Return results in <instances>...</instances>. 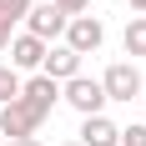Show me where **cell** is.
<instances>
[{
    "instance_id": "1",
    "label": "cell",
    "mask_w": 146,
    "mask_h": 146,
    "mask_svg": "<svg viewBox=\"0 0 146 146\" xmlns=\"http://www.w3.org/2000/svg\"><path fill=\"white\" fill-rule=\"evenodd\" d=\"M101 91H106V101H121V106H131L136 96H146V81H141V66L136 60H111L101 76Z\"/></svg>"
},
{
    "instance_id": "2",
    "label": "cell",
    "mask_w": 146,
    "mask_h": 146,
    "mask_svg": "<svg viewBox=\"0 0 146 146\" xmlns=\"http://www.w3.org/2000/svg\"><path fill=\"white\" fill-rule=\"evenodd\" d=\"M60 101L71 106L76 116H106V91H101V81H91V76H71V81L60 86Z\"/></svg>"
},
{
    "instance_id": "3",
    "label": "cell",
    "mask_w": 146,
    "mask_h": 146,
    "mask_svg": "<svg viewBox=\"0 0 146 146\" xmlns=\"http://www.w3.org/2000/svg\"><path fill=\"white\" fill-rule=\"evenodd\" d=\"M60 40L71 45L76 56H96L101 40H106V25H101V15H71V25H66Z\"/></svg>"
},
{
    "instance_id": "4",
    "label": "cell",
    "mask_w": 146,
    "mask_h": 146,
    "mask_svg": "<svg viewBox=\"0 0 146 146\" xmlns=\"http://www.w3.org/2000/svg\"><path fill=\"white\" fill-rule=\"evenodd\" d=\"M66 25H71V15H60L50 0H40V5H30V15H25V30L35 35V40H45V45H56L60 35H66Z\"/></svg>"
},
{
    "instance_id": "5",
    "label": "cell",
    "mask_w": 146,
    "mask_h": 146,
    "mask_svg": "<svg viewBox=\"0 0 146 146\" xmlns=\"http://www.w3.org/2000/svg\"><path fill=\"white\" fill-rule=\"evenodd\" d=\"M40 121H45V116H35L25 101L0 106V136H5V141H30V136L40 131Z\"/></svg>"
},
{
    "instance_id": "6",
    "label": "cell",
    "mask_w": 146,
    "mask_h": 146,
    "mask_svg": "<svg viewBox=\"0 0 146 146\" xmlns=\"http://www.w3.org/2000/svg\"><path fill=\"white\" fill-rule=\"evenodd\" d=\"M20 101H25L30 111H35V116H50V106L60 101V81H50L45 71H35V76L25 81V86H20Z\"/></svg>"
},
{
    "instance_id": "7",
    "label": "cell",
    "mask_w": 146,
    "mask_h": 146,
    "mask_svg": "<svg viewBox=\"0 0 146 146\" xmlns=\"http://www.w3.org/2000/svg\"><path fill=\"white\" fill-rule=\"evenodd\" d=\"M40 71L50 76V81H60V86H66L71 76H81V56H76V50H71L66 40H56V45H45V60H40Z\"/></svg>"
},
{
    "instance_id": "8",
    "label": "cell",
    "mask_w": 146,
    "mask_h": 146,
    "mask_svg": "<svg viewBox=\"0 0 146 146\" xmlns=\"http://www.w3.org/2000/svg\"><path fill=\"white\" fill-rule=\"evenodd\" d=\"M10 66L15 71H40V60H45V40H35L30 30H20V35H10Z\"/></svg>"
},
{
    "instance_id": "9",
    "label": "cell",
    "mask_w": 146,
    "mask_h": 146,
    "mask_svg": "<svg viewBox=\"0 0 146 146\" xmlns=\"http://www.w3.org/2000/svg\"><path fill=\"white\" fill-rule=\"evenodd\" d=\"M81 146H121V126L111 116H81Z\"/></svg>"
},
{
    "instance_id": "10",
    "label": "cell",
    "mask_w": 146,
    "mask_h": 146,
    "mask_svg": "<svg viewBox=\"0 0 146 146\" xmlns=\"http://www.w3.org/2000/svg\"><path fill=\"white\" fill-rule=\"evenodd\" d=\"M121 45H126V56H146V15L126 20V35H121Z\"/></svg>"
},
{
    "instance_id": "11",
    "label": "cell",
    "mask_w": 146,
    "mask_h": 146,
    "mask_svg": "<svg viewBox=\"0 0 146 146\" xmlns=\"http://www.w3.org/2000/svg\"><path fill=\"white\" fill-rule=\"evenodd\" d=\"M20 71L15 66H0V106H10V101H20Z\"/></svg>"
},
{
    "instance_id": "12",
    "label": "cell",
    "mask_w": 146,
    "mask_h": 146,
    "mask_svg": "<svg viewBox=\"0 0 146 146\" xmlns=\"http://www.w3.org/2000/svg\"><path fill=\"white\" fill-rule=\"evenodd\" d=\"M30 5H35V0H0V20L15 25V20H25V15H30Z\"/></svg>"
},
{
    "instance_id": "13",
    "label": "cell",
    "mask_w": 146,
    "mask_h": 146,
    "mask_svg": "<svg viewBox=\"0 0 146 146\" xmlns=\"http://www.w3.org/2000/svg\"><path fill=\"white\" fill-rule=\"evenodd\" d=\"M121 146H146V121H131V126H121Z\"/></svg>"
},
{
    "instance_id": "14",
    "label": "cell",
    "mask_w": 146,
    "mask_h": 146,
    "mask_svg": "<svg viewBox=\"0 0 146 146\" xmlns=\"http://www.w3.org/2000/svg\"><path fill=\"white\" fill-rule=\"evenodd\" d=\"M50 5H56L60 15H86L91 10V0H50Z\"/></svg>"
},
{
    "instance_id": "15",
    "label": "cell",
    "mask_w": 146,
    "mask_h": 146,
    "mask_svg": "<svg viewBox=\"0 0 146 146\" xmlns=\"http://www.w3.org/2000/svg\"><path fill=\"white\" fill-rule=\"evenodd\" d=\"M5 45H10V25L0 20V50H5Z\"/></svg>"
},
{
    "instance_id": "16",
    "label": "cell",
    "mask_w": 146,
    "mask_h": 146,
    "mask_svg": "<svg viewBox=\"0 0 146 146\" xmlns=\"http://www.w3.org/2000/svg\"><path fill=\"white\" fill-rule=\"evenodd\" d=\"M126 5H131V10H141V15H146V0H126Z\"/></svg>"
},
{
    "instance_id": "17",
    "label": "cell",
    "mask_w": 146,
    "mask_h": 146,
    "mask_svg": "<svg viewBox=\"0 0 146 146\" xmlns=\"http://www.w3.org/2000/svg\"><path fill=\"white\" fill-rule=\"evenodd\" d=\"M5 146H40V141H35V136H30V141H5Z\"/></svg>"
},
{
    "instance_id": "18",
    "label": "cell",
    "mask_w": 146,
    "mask_h": 146,
    "mask_svg": "<svg viewBox=\"0 0 146 146\" xmlns=\"http://www.w3.org/2000/svg\"><path fill=\"white\" fill-rule=\"evenodd\" d=\"M60 146H81V141H60Z\"/></svg>"
},
{
    "instance_id": "19",
    "label": "cell",
    "mask_w": 146,
    "mask_h": 146,
    "mask_svg": "<svg viewBox=\"0 0 146 146\" xmlns=\"http://www.w3.org/2000/svg\"><path fill=\"white\" fill-rule=\"evenodd\" d=\"M141 101H146V96H141Z\"/></svg>"
}]
</instances>
